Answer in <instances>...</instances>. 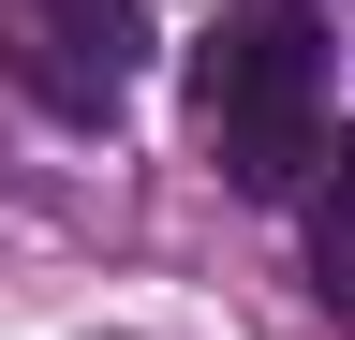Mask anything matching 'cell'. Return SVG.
<instances>
[{
  "mask_svg": "<svg viewBox=\"0 0 355 340\" xmlns=\"http://www.w3.org/2000/svg\"><path fill=\"white\" fill-rule=\"evenodd\" d=\"M193 104H207V163H222V193H296L311 148H326V30H311L296 0L222 15L207 60H193Z\"/></svg>",
  "mask_w": 355,
  "mask_h": 340,
  "instance_id": "obj_1",
  "label": "cell"
},
{
  "mask_svg": "<svg viewBox=\"0 0 355 340\" xmlns=\"http://www.w3.org/2000/svg\"><path fill=\"white\" fill-rule=\"evenodd\" d=\"M148 60V15L133 0H0V74L44 104V118H104Z\"/></svg>",
  "mask_w": 355,
  "mask_h": 340,
  "instance_id": "obj_2",
  "label": "cell"
},
{
  "mask_svg": "<svg viewBox=\"0 0 355 340\" xmlns=\"http://www.w3.org/2000/svg\"><path fill=\"white\" fill-rule=\"evenodd\" d=\"M311 296L355 325V222H311Z\"/></svg>",
  "mask_w": 355,
  "mask_h": 340,
  "instance_id": "obj_3",
  "label": "cell"
},
{
  "mask_svg": "<svg viewBox=\"0 0 355 340\" xmlns=\"http://www.w3.org/2000/svg\"><path fill=\"white\" fill-rule=\"evenodd\" d=\"M311 163H326V207H311V222H355V118H340V134L311 148Z\"/></svg>",
  "mask_w": 355,
  "mask_h": 340,
  "instance_id": "obj_4",
  "label": "cell"
}]
</instances>
